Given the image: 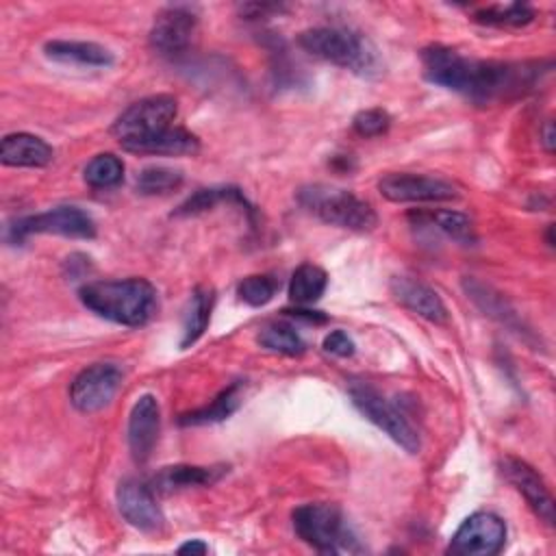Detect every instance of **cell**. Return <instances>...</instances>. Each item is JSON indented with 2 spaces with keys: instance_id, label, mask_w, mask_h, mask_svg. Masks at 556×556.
I'll return each mask as SVG.
<instances>
[{
  "instance_id": "14",
  "label": "cell",
  "mask_w": 556,
  "mask_h": 556,
  "mask_svg": "<svg viewBox=\"0 0 556 556\" xmlns=\"http://www.w3.org/2000/svg\"><path fill=\"white\" fill-rule=\"evenodd\" d=\"M502 473L506 480L523 495L528 506L536 513L539 519H543L547 526L554 523V500L552 493L547 491L543 478L523 460L515 456H506L500 463Z\"/></svg>"
},
{
  "instance_id": "26",
  "label": "cell",
  "mask_w": 556,
  "mask_h": 556,
  "mask_svg": "<svg viewBox=\"0 0 556 556\" xmlns=\"http://www.w3.org/2000/svg\"><path fill=\"white\" fill-rule=\"evenodd\" d=\"M182 182V174L172 167H146L137 176V191L143 195H159V193H169L178 189Z\"/></svg>"
},
{
  "instance_id": "18",
  "label": "cell",
  "mask_w": 556,
  "mask_h": 556,
  "mask_svg": "<svg viewBox=\"0 0 556 556\" xmlns=\"http://www.w3.org/2000/svg\"><path fill=\"white\" fill-rule=\"evenodd\" d=\"M54 150L30 132L7 135L0 143V161L13 167H43L52 161Z\"/></svg>"
},
{
  "instance_id": "20",
  "label": "cell",
  "mask_w": 556,
  "mask_h": 556,
  "mask_svg": "<svg viewBox=\"0 0 556 556\" xmlns=\"http://www.w3.org/2000/svg\"><path fill=\"white\" fill-rule=\"evenodd\" d=\"M46 54L59 63H74V65H91V67H106L113 63V54L98 43L91 41H48L43 46Z\"/></svg>"
},
{
  "instance_id": "1",
  "label": "cell",
  "mask_w": 556,
  "mask_h": 556,
  "mask_svg": "<svg viewBox=\"0 0 556 556\" xmlns=\"http://www.w3.org/2000/svg\"><path fill=\"white\" fill-rule=\"evenodd\" d=\"M421 63L430 83L465 93L476 102H491L519 89L526 76V70H517L508 63L467 59L443 46L426 48L421 52Z\"/></svg>"
},
{
  "instance_id": "11",
  "label": "cell",
  "mask_w": 556,
  "mask_h": 556,
  "mask_svg": "<svg viewBox=\"0 0 556 556\" xmlns=\"http://www.w3.org/2000/svg\"><path fill=\"white\" fill-rule=\"evenodd\" d=\"M380 193L391 202H445L456 200L458 191L452 182L424 174H387L378 182Z\"/></svg>"
},
{
  "instance_id": "21",
  "label": "cell",
  "mask_w": 556,
  "mask_h": 556,
  "mask_svg": "<svg viewBox=\"0 0 556 556\" xmlns=\"http://www.w3.org/2000/svg\"><path fill=\"white\" fill-rule=\"evenodd\" d=\"M213 302H215V293L211 287H198L191 293V300H189V304L185 308V317H182L180 348H189L204 334L208 319H211Z\"/></svg>"
},
{
  "instance_id": "27",
  "label": "cell",
  "mask_w": 556,
  "mask_h": 556,
  "mask_svg": "<svg viewBox=\"0 0 556 556\" xmlns=\"http://www.w3.org/2000/svg\"><path fill=\"white\" fill-rule=\"evenodd\" d=\"M428 219H430L439 230H443L447 237H452V239L458 241V243L469 245V243L476 241L473 224H471V219H469L465 213L439 208V211L428 213Z\"/></svg>"
},
{
  "instance_id": "9",
  "label": "cell",
  "mask_w": 556,
  "mask_h": 556,
  "mask_svg": "<svg viewBox=\"0 0 556 556\" xmlns=\"http://www.w3.org/2000/svg\"><path fill=\"white\" fill-rule=\"evenodd\" d=\"M506 543V523L502 517L478 510L469 515L454 532L447 552L456 556H493Z\"/></svg>"
},
{
  "instance_id": "4",
  "label": "cell",
  "mask_w": 556,
  "mask_h": 556,
  "mask_svg": "<svg viewBox=\"0 0 556 556\" xmlns=\"http://www.w3.org/2000/svg\"><path fill=\"white\" fill-rule=\"evenodd\" d=\"M295 534L321 554L356 552V539L345 526L343 513L334 504H304L293 510Z\"/></svg>"
},
{
  "instance_id": "6",
  "label": "cell",
  "mask_w": 556,
  "mask_h": 556,
  "mask_svg": "<svg viewBox=\"0 0 556 556\" xmlns=\"http://www.w3.org/2000/svg\"><path fill=\"white\" fill-rule=\"evenodd\" d=\"M350 397L352 404L380 430H384L397 445H402L408 454H417L421 443L415 426L406 419V415L391 402L387 400L378 389L371 384H352L350 387Z\"/></svg>"
},
{
  "instance_id": "28",
  "label": "cell",
  "mask_w": 556,
  "mask_h": 556,
  "mask_svg": "<svg viewBox=\"0 0 556 556\" xmlns=\"http://www.w3.org/2000/svg\"><path fill=\"white\" fill-rule=\"evenodd\" d=\"M278 287H280V282L274 276L256 274V276L243 278L239 282L237 295H239V300H243L250 306H263V304H267L276 295Z\"/></svg>"
},
{
  "instance_id": "24",
  "label": "cell",
  "mask_w": 556,
  "mask_h": 556,
  "mask_svg": "<svg viewBox=\"0 0 556 556\" xmlns=\"http://www.w3.org/2000/svg\"><path fill=\"white\" fill-rule=\"evenodd\" d=\"M83 178L93 189L115 187L124 178V163L115 154H98L87 163Z\"/></svg>"
},
{
  "instance_id": "17",
  "label": "cell",
  "mask_w": 556,
  "mask_h": 556,
  "mask_svg": "<svg viewBox=\"0 0 556 556\" xmlns=\"http://www.w3.org/2000/svg\"><path fill=\"white\" fill-rule=\"evenodd\" d=\"M126 152L132 154H156V156H182V154H195L200 150V139L185 130L169 126L161 132L141 137V139H130L119 143Z\"/></svg>"
},
{
  "instance_id": "22",
  "label": "cell",
  "mask_w": 556,
  "mask_h": 556,
  "mask_svg": "<svg viewBox=\"0 0 556 556\" xmlns=\"http://www.w3.org/2000/svg\"><path fill=\"white\" fill-rule=\"evenodd\" d=\"M239 404H241V382H235L228 389H224L211 404H206L198 410L185 413L178 421L182 426H202V424L222 421L228 415H232L239 408Z\"/></svg>"
},
{
  "instance_id": "7",
  "label": "cell",
  "mask_w": 556,
  "mask_h": 556,
  "mask_svg": "<svg viewBox=\"0 0 556 556\" xmlns=\"http://www.w3.org/2000/svg\"><path fill=\"white\" fill-rule=\"evenodd\" d=\"M178 113V102L174 96L159 93L143 98L135 104H130L126 111L119 113V117L113 122V135L122 141L141 139L154 132H161L172 126Z\"/></svg>"
},
{
  "instance_id": "3",
  "label": "cell",
  "mask_w": 556,
  "mask_h": 556,
  "mask_svg": "<svg viewBox=\"0 0 556 556\" xmlns=\"http://www.w3.org/2000/svg\"><path fill=\"white\" fill-rule=\"evenodd\" d=\"M298 202L321 222L350 230H371L378 222L374 208L348 189L328 185L302 187L298 191Z\"/></svg>"
},
{
  "instance_id": "25",
  "label": "cell",
  "mask_w": 556,
  "mask_h": 556,
  "mask_svg": "<svg viewBox=\"0 0 556 556\" xmlns=\"http://www.w3.org/2000/svg\"><path fill=\"white\" fill-rule=\"evenodd\" d=\"M258 343L271 352H280V354H302L304 352V341L300 339V334L287 326V324H267L261 332H258Z\"/></svg>"
},
{
  "instance_id": "2",
  "label": "cell",
  "mask_w": 556,
  "mask_h": 556,
  "mask_svg": "<svg viewBox=\"0 0 556 556\" xmlns=\"http://www.w3.org/2000/svg\"><path fill=\"white\" fill-rule=\"evenodd\" d=\"M78 298L96 315L122 326H141L156 308V289L143 278L87 282Z\"/></svg>"
},
{
  "instance_id": "23",
  "label": "cell",
  "mask_w": 556,
  "mask_h": 556,
  "mask_svg": "<svg viewBox=\"0 0 556 556\" xmlns=\"http://www.w3.org/2000/svg\"><path fill=\"white\" fill-rule=\"evenodd\" d=\"M326 285H328L326 271L313 263H304L291 276L289 298L295 304H313L324 295Z\"/></svg>"
},
{
  "instance_id": "5",
  "label": "cell",
  "mask_w": 556,
  "mask_h": 556,
  "mask_svg": "<svg viewBox=\"0 0 556 556\" xmlns=\"http://www.w3.org/2000/svg\"><path fill=\"white\" fill-rule=\"evenodd\" d=\"M298 41L313 56L352 72H369L374 65V52L369 50L367 41L348 28H308L298 37Z\"/></svg>"
},
{
  "instance_id": "32",
  "label": "cell",
  "mask_w": 556,
  "mask_h": 556,
  "mask_svg": "<svg viewBox=\"0 0 556 556\" xmlns=\"http://www.w3.org/2000/svg\"><path fill=\"white\" fill-rule=\"evenodd\" d=\"M324 350L334 356H352L354 354V341L343 330H332L324 339Z\"/></svg>"
},
{
  "instance_id": "13",
  "label": "cell",
  "mask_w": 556,
  "mask_h": 556,
  "mask_svg": "<svg viewBox=\"0 0 556 556\" xmlns=\"http://www.w3.org/2000/svg\"><path fill=\"white\" fill-rule=\"evenodd\" d=\"M195 26L198 20L191 11L182 7H169L156 15L150 30V46L161 56H178L189 48Z\"/></svg>"
},
{
  "instance_id": "16",
  "label": "cell",
  "mask_w": 556,
  "mask_h": 556,
  "mask_svg": "<svg viewBox=\"0 0 556 556\" xmlns=\"http://www.w3.org/2000/svg\"><path fill=\"white\" fill-rule=\"evenodd\" d=\"M391 293L395 295V300L402 306H406L415 315H419L432 324L447 321V308H445L443 300L428 285L406 278V276H395L391 280Z\"/></svg>"
},
{
  "instance_id": "10",
  "label": "cell",
  "mask_w": 556,
  "mask_h": 556,
  "mask_svg": "<svg viewBox=\"0 0 556 556\" xmlns=\"http://www.w3.org/2000/svg\"><path fill=\"white\" fill-rule=\"evenodd\" d=\"M122 384V371L113 363L85 367L70 387V400L80 413H96L111 404Z\"/></svg>"
},
{
  "instance_id": "35",
  "label": "cell",
  "mask_w": 556,
  "mask_h": 556,
  "mask_svg": "<svg viewBox=\"0 0 556 556\" xmlns=\"http://www.w3.org/2000/svg\"><path fill=\"white\" fill-rule=\"evenodd\" d=\"M543 143L547 150L554 148V132H552V122L545 124V130H543Z\"/></svg>"
},
{
  "instance_id": "12",
  "label": "cell",
  "mask_w": 556,
  "mask_h": 556,
  "mask_svg": "<svg viewBox=\"0 0 556 556\" xmlns=\"http://www.w3.org/2000/svg\"><path fill=\"white\" fill-rule=\"evenodd\" d=\"M117 508L122 517L141 532H161L163 530V513L154 500L152 486L139 482L137 478H124L115 491Z\"/></svg>"
},
{
  "instance_id": "34",
  "label": "cell",
  "mask_w": 556,
  "mask_h": 556,
  "mask_svg": "<svg viewBox=\"0 0 556 556\" xmlns=\"http://www.w3.org/2000/svg\"><path fill=\"white\" fill-rule=\"evenodd\" d=\"M208 547L202 541H187L178 547V554H204Z\"/></svg>"
},
{
  "instance_id": "33",
  "label": "cell",
  "mask_w": 556,
  "mask_h": 556,
  "mask_svg": "<svg viewBox=\"0 0 556 556\" xmlns=\"http://www.w3.org/2000/svg\"><path fill=\"white\" fill-rule=\"evenodd\" d=\"M287 315H293V317H302L306 321H315V324H321L326 321V317L319 313V311H304V308H293V311H285Z\"/></svg>"
},
{
  "instance_id": "19",
  "label": "cell",
  "mask_w": 556,
  "mask_h": 556,
  "mask_svg": "<svg viewBox=\"0 0 556 556\" xmlns=\"http://www.w3.org/2000/svg\"><path fill=\"white\" fill-rule=\"evenodd\" d=\"M224 467H198V465H174V467H163L154 480L152 489L161 493H172L178 489H189V486H206L213 484L222 478Z\"/></svg>"
},
{
  "instance_id": "30",
  "label": "cell",
  "mask_w": 556,
  "mask_h": 556,
  "mask_svg": "<svg viewBox=\"0 0 556 556\" xmlns=\"http://www.w3.org/2000/svg\"><path fill=\"white\" fill-rule=\"evenodd\" d=\"M237 193V189H198L193 195H189L174 215H195L202 213L206 208H213L217 202L232 198Z\"/></svg>"
},
{
  "instance_id": "29",
  "label": "cell",
  "mask_w": 556,
  "mask_h": 556,
  "mask_svg": "<svg viewBox=\"0 0 556 556\" xmlns=\"http://www.w3.org/2000/svg\"><path fill=\"white\" fill-rule=\"evenodd\" d=\"M478 22L493 26H526L534 20V11L528 4H506V7H489L476 15Z\"/></svg>"
},
{
  "instance_id": "8",
  "label": "cell",
  "mask_w": 556,
  "mask_h": 556,
  "mask_svg": "<svg viewBox=\"0 0 556 556\" xmlns=\"http://www.w3.org/2000/svg\"><path fill=\"white\" fill-rule=\"evenodd\" d=\"M13 241H22L28 235H61L72 239H93L96 222L78 206H56L37 215H28L9 226Z\"/></svg>"
},
{
  "instance_id": "15",
  "label": "cell",
  "mask_w": 556,
  "mask_h": 556,
  "mask_svg": "<svg viewBox=\"0 0 556 556\" xmlns=\"http://www.w3.org/2000/svg\"><path fill=\"white\" fill-rule=\"evenodd\" d=\"M161 430V410L154 395H141L128 417V445L137 463L150 458Z\"/></svg>"
},
{
  "instance_id": "31",
  "label": "cell",
  "mask_w": 556,
  "mask_h": 556,
  "mask_svg": "<svg viewBox=\"0 0 556 556\" xmlns=\"http://www.w3.org/2000/svg\"><path fill=\"white\" fill-rule=\"evenodd\" d=\"M391 124V117L387 111L382 109H365L361 113L354 115V130L361 135V137H378L382 132H387Z\"/></svg>"
}]
</instances>
